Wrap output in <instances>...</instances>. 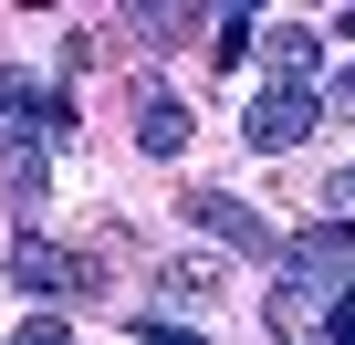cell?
<instances>
[{
  "label": "cell",
  "instance_id": "6",
  "mask_svg": "<svg viewBox=\"0 0 355 345\" xmlns=\"http://www.w3.org/2000/svg\"><path fill=\"white\" fill-rule=\"evenodd\" d=\"M261 53H272V84H303L313 94V63H324V32L313 22H261Z\"/></svg>",
  "mask_w": 355,
  "mask_h": 345
},
{
  "label": "cell",
  "instance_id": "12",
  "mask_svg": "<svg viewBox=\"0 0 355 345\" xmlns=\"http://www.w3.org/2000/svg\"><path fill=\"white\" fill-rule=\"evenodd\" d=\"M146 345H199L189 324H167V314H146Z\"/></svg>",
  "mask_w": 355,
  "mask_h": 345
},
{
  "label": "cell",
  "instance_id": "10",
  "mask_svg": "<svg viewBox=\"0 0 355 345\" xmlns=\"http://www.w3.org/2000/svg\"><path fill=\"white\" fill-rule=\"evenodd\" d=\"M251 42H261V22H251V11H220V42H209V53H220V63H241Z\"/></svg>",
  "mask_w": 355,
  "mask_h": 345
},
{
  "label": "cell",
  "instance_id": "2",
  "mask_svg": "<svg viewBox=\"0 0 355 345\" xmlns=\"http://www.w3.org/2000/svg\"><path fill=\"white\" fill-rule=\"evenodd\" d=\"M282 283H313V293H345L355 283V220H313L282 241Z\"/></svg>",
  "mask_w": 355,
  "mask_h": 345
},
{
  "label": "cell",
  "instance_id": "8",
  "mask_svg": "<svg viewBox=\"0 0 355 345\" xmlns=\"http://www.w3.org/2000/svg\"><path fill=\"white\" fill-rule=\"evenodd\" d=\"M167 293H178V303H209V293H220V262H167Z\"/></svg>",
  "mask_w": 355,
  "mask_h": 345
},
{
  "label": "cell",
  "instance_id": "7",
  "mask_svg": "<svg viewBox=\"0 0 355 345\" xmlns=\"http://www.w3.org/2000/svg\"><path fill=\"white\" fill-rule=\"evenodd\" d=\"M0 189H11V199H42V136L32 126H0Z\"/></svg>",
  "mask_w": 355,
  "mask_h": 345
},
{
  "label": "cell",
  "instance_id": "9",
  "mask_svg": "<svg viewBox=\"0 0 355 345\" xmlns=\"http://www.w3.org/2000/svg\"><path fill=\"white\" fill-rule=\"evenodd\" d=\"M125 22H136L146 42H189V32H199V11H125Z\"/></svg>",
  "mask_w": 355,
  "mask_h": 345
},
{
  "label": "cell",
  "instance_id": "1",
  "mask_svg": "<svg viewBox=\"0 0 355 345\" xmlns=\"http://www.w3.org/2000/svg\"><path fill=\"white\" fill-rule=\"evenodd\" d=\"M313 126H324V94H303V84H261V94L241 105V136H251V157H293Z\"/></svg>",
  "mask_w": 355,
  "mask_h": 345
},
{
  "label": "cell",
  "instance_id": "11",
  "mask_svg": "<svg viewBox=\"0 0 355 345\" xmlns=\"http://www.w3.org/2000/svg\"><path fill=\"white\" fill-rule=\"evenodd\" d=\"M11 345H73V324H63V314H21V324H11Z\"/></svg>",
  "mask_w": 355,
  "mask_h": 345
},
{
  "label": "cell",
  "instance_id": "14",
  "mask_svg": "<svg viewBox=\"0 0 355 345\" xmlns=\"http://www.w3.org/2000/svg\"><path fill=\"white\" fill-rule=\"evenodd\" d=\"M324 105H334V115H355V63L334 74V94H324Z\"/></svg>",
  "mask_w": 355,
  "mask_h": 345
},
{
  "label": "cell",
  "instance_id": "13",
  "mask_svg": "<svg viewBox=\"0 0 355 345\" xmlns=\"http://www.w3.org/2000/svg\"><path fill=\"white\" fill-rule=\"evenodd\" d=\"M324 220H355V167L334 178V199H324Z\"/></svg>",
  "mask_w": 355,
  "mask_h": 345
},
{
  "label": "cell",
  "instance_id": "5",
  "mask_svg": "<svg viewBox=\"0 0 355 345\" xmlns=\"http://www.w3.org/2000/svg\"><path fill=\"white\" fill-rule=\"evenodd\" d=\"M11 283H21V293H53V303H63V293H84V283H94V262H73V251H53L42 230H21V241H11Z\"/></svg>",
  "mask_w": 355,
  "mask_h": 345
},
{
  "label": "cell",
  "instance_id": "4",
  "mask_svg": "<svg viewBox=\"0 0 355 345\" xmlns=\"http://www.w3.org/2000/svg\"><path fill=\"white\" fill-rule=\"evenodd\" d=\"M189 136H199L189 94H167V84H136V157H189Z\"/></svg>",
  "mask_w": 355,
  "mask_h": 345
},
{
  "label": "cell",
  "instance_id": "3",
  "mask_svg": "<svg viewBox=\"0 0 355 345\" xmlns=\"http://www.w3.org/2000/svg\"><path fill=\"white\" fill-rule=\"evenodd\" d=\"M189 220H199L209 241H230V251H261V262H282V230H272L261 210H241L230 189H189Z\"/></svg>",
  "mask_w": 355,
  "mask_h": 345
}]
</instances>
